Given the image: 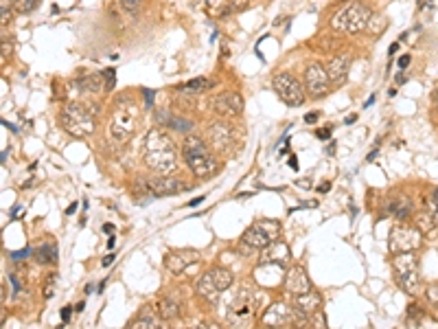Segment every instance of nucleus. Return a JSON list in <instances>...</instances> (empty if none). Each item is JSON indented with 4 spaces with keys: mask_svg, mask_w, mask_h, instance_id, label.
Here are the masks:
<instances>
[{
    "mask_svg": "<svg viewBox=\"0 0 438 329\" xmlns=\"http://www.w3.org/2000/svg\"><path fill=\"white\" fill-rule=\"evenodd\" d=\"M175 149L167 134L152 130L145 139V164L158 176H169L175 169Z\"/></svg>",
    "mask_w": 438,
    "mask_h": 329,
    "instance_id": "nucleus-1",
    "label": "nucleus"
},
{
    "mask_svg": "<svg viewBox=\"0 0 438 329\" xmlns=\"http://www.w3.org/2000/svg\"><path fill=\"white\" fill-rule=\"evenodd\" d=\"M185 160L189 164V169L198 178H202V181L213 178L219 171L217 158L206 147V143L200 137H195V134H189L185 139Z\"/></svg>",
    "mask_w": 438,
    "mask_h": 329,
    "instance_id": "nucleus-2",
    "label": "nucleus"
},
{
    "mask_svg": "<svg viewBox=\"0 0 438 329\" xmlns=\"http://www.w3.org/2000/svg\"><path fill=\"white\" fill-rule=\"evenodd\" d=\"M59 125H62L70 137H90L95 132V112L86 103L70 101L62 108L59 114Z\"/></svg>",
    "mask_w": 438,
    "mask_h": 329,
    "instance_id": "nucleus-3",
    "label": "nucleus"
},
{
    "mask_svg": "<svg viewBox=\"0 0 438 329\" xmlns=\"http://www.w3.org/2000/svg\"><path fill=\"white\" fill-rule=\"evenodd\" d=\"M370 9L361 3H349L346 7H342L334 18H331V26L336 29L338 33H349L355 36L359 31H364L370 20Z\"/></svg>",
    "mask_w": 438,
    "mask_h": 329,
    "instance_id": "nucleus-4",
    "label": "nucleus"
},
{
    "mask_svg": "<svg viewBox=\"0 0 438 329\" xmlns=\"http://www.w3.org/2000/svg\"><path fill=\"white\" fill-rule=\"evenodd\" d=\"M136 121H139V112H136L134 103L120 101L116 106V110L112 112V118H110V128H108L110 139L118 145L127 143L134 137Z\"/></svg>",
    "mask_w": 438,
    "mask_h": 329,
    "instance_id": "nucleus-5",
    "label": "nucleus"
},
{
    "mask_svg": "<svg viewBox=\"0 0 438 329\" xmlns=\"http://www.w3.org/2000/svg\"><path fill=\"white\" fill-rule=\"evenodd\" d=\"M392 268H395V277H397L399 288L407 294H416L419 283H421V270H419V257L414 255V250L397 252L395 261H392Z\"/></svg>",
    "mask_w": 438,
    "mask_h": 329,
    "instance_id": "nucleus-6",
    "label": "nucleus"
},
{
    "mask_svg": "<svg viewBox=\"0 0 438 329\" xmlns=\"http://www.w3.org/2000/svg\"><path fill=\"white\" fill-rule=\"evenodd\" d=\"M279 237H281V224L276 220H261V222H254L250 229H246L241 242L248 244L254 250H263L272 242H276Z\"/></svg>",
    "mask_w": 438,
    "mask_h": 329,
    "instance_id": "nucleus-7",
    "label": "nucleus"
},
{
    "mask_svg": "<svg viewBox=\"0 0 438 329\" xmlns=\"http://www.w3.org/2000/svg\"><path fill=\"white\" fill-rule=\"evenodd\" d=\"M272 86H274L276 95L287 103L290 108H300L305 103V88L300 86V82L296 77H292L290 72H279L274 79H272Z\"/></svg>",
    "mask_w": 438,
    "mask_h": 329,
    "instance_id": "nucleus-8",
    "label": "nucleus"
},
{
    "mask_svg": "<svg viewBox=\"0 0 438 329\" xmlns=\"http://www.w3.org/2000/svg\"><path fill=\"white\" fill-rule=\"evenodd\" d=\"M256 314V296L252 290L244 288L239 290L237 296L233 298V303L228 307V321L233 325H250V321Z\"/></svg>",
    "mask_w": 438,
    "mask_h": 329,
    "instance_id": "nucleus-9",
    "label": "nucleus"
},
{
    "mask_svg": "<svg viewBox=\"0 0 438 329\" xmlns=\"http://www.w3.org/2000/svg\"><path fill=\"white\" fill-rule=\"evenodd\" d=\"M423 244V233L416 227H395L390 231V250L410 252Z\"/></svg>",
    "mask_w": 438,
    "mask_h": 329,
    "instance_id": "nucleus-10",
    "label": "nucleus"
},
{
    "mask_svg": "<svg viewBox=\"0 0 438 329\" xmlns=\"http://www.w3.org/2000/svg\"><path fill=\"white\" fill-rule=\"evenodd\" d=\"M305 86H307V93L311 97H322L329 93V86H331V77H329V70L322 64H309L305 68Z\"/></svg>",
    "mask_w": 438,
    "mask_h": 329,
    "instance_id": "nucleus-11",
    "label": "nucleus"
},
{
    "mask_svg": "<svg viewBox=\"0 0 438 329\" xmlns=\"http://www.w3.org/2000/svg\"><path fill=\"white\" fill-rule=\"evenodd\" d=\"M292 307H294L298 319H311V316H315V314L320 312V307H322V296L315 292L313 288L307 290V292H303V294H294Z\"/></svg>",
    "mask_w": 438,
    "mask_h": 329,
    "instance_id": "nucleus-12",
    "label": "nucleus"
},
{
    "mask_svg": "<svg viewBox=\"0 0 438 329\" xmlns=\"http://www.w3.org/2000/svg\"><path fill=\"white\" fill-rule=\"evenodd\" d=\"M208 141L213 143V147L217 149V152H228L237 141V130L230 123L217 121V123H213L208 128Z\"/></svg>",
    "mask_w": 438,
    "mask_h": 329,
    "instance_id": "nucleus-13",
    "label": "nucleus"
},
{
    "mask_svg": "<svg viewBox=\"0 0 438 329\" xmlns=\"http://www.w3.org/2000/svg\"><path fill=\"white\" fill-rule=\"evenodd\" d=\"M296 321V312L294 307L285 305V303H272L265 312H263V319L261 323L265 327H290Z\"/></svg>",
    "mask_w": 438,
    "mask_h": 329,
    "instance_id": "nucleus-14",
    "label": "nucleus"
},
{
    "mask_svg": "<svg viewBox=\"0 0 438 329\" xmlns=\"http://www.w3.org/2000/svg\"><path fill=\"white\" fill-rule=\"evenodd\" d=\"M210 108L219 116L233 118V116H239L241 110H244V99H241L239 93H221L210 101Z\"/></svg>",
    "mask_w": 438,
    "mask_h": 329,
    "instance_id": "nucleus-15",
    "label": "nucleus"
},
{
    "mask_svg": "<svg viewBox=\"0 0 438 329\" xmlns=\"http://www.w3.org/2000/svg\"><path fill=\"white\" fill-rule=\"evenodd\" d=\"M198 261H200L198 250H173L164 257V266H167V270L173 275H180L182 270H187L189 266L198 263Z\"/></svg>",
    "mask_w": 438,
    "mask_h": 329,
    "instance_id": "nucleus-16",
    "label": "nucleus"
},
{
    "mask_svg": "<svg viewBox=\"0 0 438 329\" xmlns=\"http://www.w3.org/2000/svg\"><path fill=\"white\" fill-rule=\"evenodd\" d=\"M285 288L292 292V296L311 290V279H309V275H307V270H305L303 266H294V268H290V270H287V275H285Z\"/></svg>",
    "mask_w": 438,
    "mask_h": 329,
    "instance_id": "nucleus-17",
    "label": "nucleus"
},
{
    "mask_svg": "<svg viewBox=\"0 0 438 329\" xmlns=\"http://www.w3.org/2000/svg\"><path fill=\"white\" fill-rule=\"evenodd\" d=\"M147 189L154 193V196H175V193L189 189L182 181H178V178H171V176H160V178H154V181H149Z\"/></svg>",
    "mask_w": 438,
    "mask_h": 329,
    "instance_id": "nucleus-18",
    "label": "nucleus"
},
{
    "mask_svg": "<svg viewBox=\"0 0 438 329\" xmlns=\"http://www.w3.org/2000/svg\"><path fill=\"white\" fill-rule=\"evenodd\" d=\"M263 257H261V266H267V263H276V266H285L287 261H290V246H287L285 242H281V239H276V242H272L267 248H263Z\"/></svg>",
    "mask_w": 438,
    "mask_h": 329,
    "instance_id": "nucleus-19",
    "label": "nucleus"
},
{
    "mask_svg": "<svg viewBox=\"0 0 438 329\" xmlns=\"http://www.w3.org/2000/svg\"><path fill=\"white\" fill-rule=\"evenodd\" d=\"M208 7H210V13H213V16L226 18V16H230V13L244 11L248 7V0H210Z\"/></svg>",
    "mask_w": 438,
    "mask_h": 329,
    "instance_id": "nucleus-20",
    "label": "nucleus"
},
{
    "mask_svg": "<svg viewBox=\"0 0 438 329\" xmlns=\"http://www.w3.org/2000/svg\"><path fill=\"white\" fill-rule=\"evenodd\" d=\"M349 66H351V59L346 55L334 57L329 62L327 70H329V77L334 84H344L346 82V75H349Z\"/></svg>",
    "mask_w": 438,
    "mask_h": 329,
    "instance_id": "nucleus-21",
    "label": "nucleus"
},
{
    "mask_svg": "<svg viewBox=\"0 0 438 329\" xmlns=\"http://www.w3.org/2000/svg\"><path fill=\"white\" fill-rule=\"evenodd\" d=\"M158 314H160V312H158ZM158 314H156L152 307H143L139 316H136V319L130 323V327H134V329H143V327H160V319H158Z\"/></svg>",
    "mask_w": 438,
    "mask_h": 329,
    "instance_id": "nucleus-22",
    "label": "nucleus"
},
{
    "mask_svg": "<svg viewBox=\"0 0 438 329\" xmlns=\"http://www.w3.org/2000/svg\"><path fill=\"white\" fill-rule=\"evenodd\" d=\"M103 72H99V75H88V77H84V79H79L77 82V88L81 93H88V95H97V93H101L103 88H105V84H103Z\"/></svg>",
    "mask_w": 438,
    "mask_h": 329,
    "instance_id": "nucleus-23",
    "label": "nucleus"
},
{
    "mask_svg": "<svg viewBox=\"0 0 438 329\" xmlns=\"http://www.w3.org/2000/svg\"><path fill=\"white\" fill-rule=\"evenodd\" d=\"M213 86H215V82H213V79L198 77V79H191V82H187V84H182V86H178L175 91H178V93H193V95H200V93L210 91V88H213Z\"/></svg>",
    "mask_w": 438,
    "mask_h": 329,
    "instance_id": "nucleus-24",
    "label": "nucleus"
},
{
    "mask_svg": "<svg viewBox=\"0 0 438 329\" xmlns=\"http://www.w3.org/2000/svg\"><path fill=\"white\" fill-rule=\"evenodd\" d=\"M36 259L40 261V263H44V266H53V263H57V246L53 244V242H44L42 246H38L36 248Z\"/></svg>",
    "mask_w": 438,
    "mask_h": 329,
    "instance_id": "nucleus-25",
    "label": "nucleus"
},
{
    "mask_svg": "<svg viewBox=\"0 0 438 329\" xmlns=\"http://www.w3.org/2000/svg\"><path fill=\"white\" fill-rule=\"evenodd\" d=\"M160 309V316L162 319H167V321H171V319H175L178 316V314H180V305L173 301V298L171 296H167V298H162V301H160V305H158Z\"/></svg>",
    "mask_w": 438,
    "mask_h": 329,
    "instance_id": "nucleus-26",
    "label": "nucleus"
},
{
    "mask_svg": "<svg viewBox=\"0 0 438 329\" xmlns=\"http://www.w3.org/2000/svg\"><path fill=\"white\" fill-rule=\"evenodd\" d=\"M390 211L397 220H407L412 213V202L410 200H399V202H390Z\"/></svg>",
    "mask_w": 438,
    "mask_h": 329,
    "instance_id": "nucleus-27",
    "label": "nucleus"
},
{
    "mask_svg": "<svg viewBox=\"0 0 438 329\" xmlns=\"http://www.w3.org/2000/svg\"><path fill=\"white\" fill-rule=\"evenodd\" d=\"M416 229L423 233V235H428V233H432V231H436L438 229V224H436V220H434V215L430 213H421L419 217H416Z\"/></svg>",
    "mask_w": 438,
    "mask_h": 329,
    "instance_id": "nucleus-28",
    "label": "nucleus"
},
{
    "mask_svg": "<svg viewBox=\"0 0 438 329\" xmlns=\"http://www.w3.org/2000/svg\"><path fill=\"white\" fill-rule=\"evenodd\" d=\"M57 286H59V275L57 273H51L47 279H44V286H42V294H44V298H53L55 296V292H57Z\"/></svg>",
    "mask_w": 438,
    "mask_h": 329,
    "instance_id": "nucleus-29",
    "label": "nucleus"
},
{
    "mask_svg": "<svg viewBox=\"0 0 438 329\" xmlns=\"http://www.w3.org/2000/svg\"><path fill=\"white\" fill-rule=\"evenodd\" d=\"M366 29H368V33H373V36H382L386 31V18L384 16H370Z\"/></svg>",
    "mask_w": 438,
    "mask_h": 329,
    "instance_id": "nucleus-30",
    "label": "nucleus"
},
{
    "mask_svg": "<svg viewBox=\"0 0 438 329\" xmlns=\"http://www.w3.org/2000/svg\"><path fill=\"white\" fill-rule=\"evenodd\" d=\"M38 7V0H13V11L18 13H31Z\"/></svg>",
    "mask_w": 438,
    "mask_h": 329,
    "instance_id": "nucleus-31",
    "label": "nucleus"
},
{
    "mask_svg": "<svg viewBox=\"0 0 438 329\" xmlns=\"http://www.w3.org/2000/svg\"><path fill=\"white\" fill-rule=\"evenodd\" d=\"M11 9H13V0H0V22H3V26H7L11 20Z\"/></svg>",
    "mask_w": 438,
    "mask_h": 329,
    "instance_id": "nucleus-32",
    "label": "nucleus"
},
{
    "mask_svg": "<svg viewBox=\"0 0 438 329\" xmlns=\"http://www.w3.org/2000/svg\"><path fill=\"white\" fill-rule=\"evenodd\" d=\"M120 7L127 13H132V16H136V13H141V9L145 7V0H120Z\"/></svg>",
    "mask_w": 438,
    "mask_h": 329,
    "instance_id": "nucleus-33",
    "label": "nucleus"
},
{
    "mask_svg": "<svg viewBox=\"0 0 438 329\" xmlns=\"http://www.w3.org/2000/svg\"><path fill=\"white\" fill-rule=\"evenodd\" d=\"M423 319V312L419 305H410L407 307V323H412V325H419V321Z\"/></svg>",
    "mask_w": 438,
    "mask_h": 329,
    "instance_id": "nucleus-34",
    "label": "nucleus"
},
{
    "mask_svg": "<svg viewBox=\"0 0 438 329\" xmlns=\"http://www.w3.org/2000/svg\"><path fill=\"white\" fill-rule=\"evenodd\" d=\"M425 298H428L432 305H438V283H432V286H428Z\"/></svg>",
    "mask_w": 438,
    "mask_h": 329,
    "instance_id": "nucleus-35",
    "label": "nucleus"
},
{
    "mask_svg": "<svg viewBox=\"0 0 438 329\" xmlns=\"http://www.w3.org/2000/svg\"><path fill=\"white\" fill-rule=\"evenodd\" d=\"M103 77H105V91H112L114 79H116L114 70H112V68H105V70H103Z\"/></svg>",
    "mask_w": 438,
    "mask_h": 329,
    "instance_id": "nucleus-36",
    "label": "nucleus"
},
{
    "mask_svg": "<svg viewBox=\"0 0 438 329\" xmlns=\"http://www.w3.org/2000/svg\"><path fill=\"white\" fill-rule=\"evenodd\" d=\"M13 261H22V259H29L31 257V248H22V250H18V252H11L9 255Z\"/></svg>",
    "mask_w": 438,
    "mask_h": 329,
    "instance_id": "nucleus-37",
    "label": "nucleus"
},
{
    "mask_svg": "<svg viewBox=\"0 0 438 329\" xmlns=\"http://www.w3.org/2000/svg\"><path fill=\"white\" fill-rule=\"evenodd\" d=\"M9 281H11V286H13V292H22V286H20V281H18V277L16 275H9Z\"/></svg>",
    "mask_w": 438,
    "mask_h": 329,
    "instance_id": "nucleus-38",
    "label": "nucleus"
},
{
    "mask_svg": "<svg viewBox=\"0 0 438 329\" xmlns=\"http://www.w3.org/2000/svg\"><path fill=\"white\" fill-rule=\"evenodd\" d=\"M171 125L178 128V130H182V132H185V130H187V132L191 130V123H189V121H171Z\"/></svg>",
    "mask_w": 438,
    "mask_h": 329,
    "instance_id": "nucleus-39",
    "label": "nucleus"
},
{
    "mask_svg": "<svg viewBox=\"0 0 438 329\" xmlns=\"http://www.w3.org/2000/svg\"><path fill=\"white\" fill-rule=\"evenodd\" d=\"M315 137H318L320 141H329L331 139V130L327 128V130H318V132H315Z\"/></svg>",
    "mask_w": 438,
    "mask_h": 329,
    "instance_id": "nucleus-40",
    "label": "nucleus"
},
{
    "mask_svg": "<svg viewBox=\"0 0 438 329\" xmlns=\"http://www.w3.org/2000/svg\"><path fill=\"white\" fill-rule=\"evenodd\" d=\"M434 206H432V215H434V220H436V224H438V191L434 193V202H432Z\"/></svg>",
    "mask_w": 438,
    "mask_h": 329,
    "instance_id": "nucleus-41",
    "label": "nucleus"
},
{
    "mask_svg": "<svg viewBox=\"0 0 438 329\" xmlns=\"http://www.w3.org/2000/svg\"><path fill=\"white\" fill-rule=\"evenodd\" d=\"M407 66H410V55H403V57H399V68H401V70H405Z\"/></svg>",
    "mask_w": 438,
    "mask_h": 329,
    "instance_id": "nucleus-42",
    "label": "nucleus"
},
{
    "mask_svg": "<svg viewBox=\"0 0 438 329\" xmlns=\"http://www.w3.org/2000/svg\"><path fill=\"white\" fill-rule=\"evenodd\" d=\"M318 112H309L307 116H305V123H315V121H318Z\"/></svg>",
    "mask_w": 438,
    "mask_h": 329,
    "instance_id": "nucleus-43",
    "label": "nucleus"
},
{
    "mask_svg": "<svg viewBox=\"0 0 438 329\" xmlns=\"http://www.w3.org/2000/svg\"><path fill=\"white\" fill-rule=\"evenodd\" d=\"M70 314H72V307H64L62 309V323H68L70 321Z\"/></svg>",
    "mask_w": 438,
    "mask_h": 329,
    "instance_id": "nucleus-44",
    "label": "nucleus"
},
{
    "mask_svg": "<svg viewBox=\"0 0 438 329\" xmlns=\"http://www.w3.org/2000/svg\"><path fill=\"white\" fill-rule=\"evenodd\" d=\"M114 259H116V255H112V252H110V255H105V259H103L101 263H103L105 268H108V266H112V261H114Z\"/></svg>",
    "mask_w": 438,
    "mask_h": 329,
    "instance_id": "nucleus-45",
    "label": "nucleus"
},
{
    "mask_svg": "<svg viewBox=\"0 0 438 329\" xmlns=\"http://www.w3.org/2000/svg\"><path fill=\"white\" fill-rule=\"evenodd\" d=\"M145 103H147V106H152V103H154V91H145Z\"/></svg>",
    "mask_w": 438,
    "mask_h": 329,
    "instance_id": "nucleus-46",
    "label": "nucleus"
},
{
    "mask_svg": "<svg viewBox=\"0 0 438 329\" xmlns=\"http://www.w3.org/2000/svg\"><path fill=\"white\" fill-rule=\"evenodd\" d=\"M7 53H11V44L7 40H3V57H7Z\"/></svg>",
    "mask_w": 438,
    "mask_h": 329,
    "instance_id": "nucleus-47",
    "label": "nucleus"
},
{
    "mask_svg": "<svg viewBox=\"0 0 438 329\" xmlns=\"http://www.w3.org/2000/svg\"><path fill=\"white\" fill-rule=\"evenodd\" d=\"M318 191H320V193H329V191H331V183H320Z\"/></svg>",
    "mask_w": 438,
    "mask_h": 329,
    "instance_id": "nucleus-48",
    "label": "nucleus"
},
{
    "mask_svg": "<svg viewBox=\"0 0 438 329\" xmlns=\"http://www.w3.org/2000/svg\"><path fill=\"white\" fill-rule=\"evenodd\" d=\"M397 51H399V42H392V44H390V49H388V53H390V55H395Z\"/></svg>",
    "mask_w": 438,
    "mask_h": 329,
    "instance_id": "nucleus-49",
    "label": "nucleus"
},
{
    "mask_svg": "<svg viewBox=\"0 0 438 329\" xmlns=\"http://www.w3.org/2000/svg\"><path fill=\"white\" fill-rule=\"evenodd\" d=\"M202 202H204V196H202V198H195V200H191V202H189V206H200Z\"/></svg>",
    "mask_w": 438,
    "mask_h": 329,
    "instance_id": "nucleus-50",
    "label": "nucleus"
},
{
    "mask_svg": "<svg viewBox=\"0 0 438 329\" xmlns=\"http://www.w3.org/2000/svg\"><path fill=\"white\" fill-rule=\"evenodd\" d=\"M395 82H397L399 86H401V84H405V75H403V72H399V75H397V79H395Z\"/></svg>",
    "mask_w": 438,
    "mask_h": 329,
    "instance_id": "nucleus-51",
    "label": "nucleus"
},
{
    "mask_svg": "<svg viewBox=\"0 0 438 329\" xmlns=\"http://www.w3.org/2000/svg\"><path fill=\"white\" fill-rule=\"evenodd\" d=\"M290 162H292V167H294V169H298V160H296V156H292Z\"/></svg>",
    "mask_w": 438,
    "mask_h": 329,
    "instance_id": "nucleus-52",
    "label": "nucleus"
},
{
    "mask_svg": "<svg viewBox=\"0 0 438 329\" xmlns=\"http://www.w3.org/2000/svg\"><path fill=\"white\" fill-rule=\"evenodd\" d=\"M75 208H77V204H70V206H68V211H66V213H68V215H70V213H75Z\"/></svg>",
    "mask_w": 438,
    "mask_h": 329,
    "instance_id": "nucleus-53",
    "label": "nucleus"
},
{
    "mask_svg": "<svg viewBox=\"0 0 438 329\" xmlns=\"http://www.w3.org/2000/svg\"><path fill=\"white\" fill-rule=\"evenodd\" d=\"M434 101H436V108H438V91H436V95H434Z\"/></svg>",
    "mask_w": 438,
    "mask_h": 329,
    "instance_id": "nucleus-54",
    "label": "nucleus"
}]
</instances>
